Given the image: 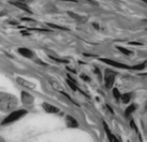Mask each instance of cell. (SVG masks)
Wrapping results in <instances>:
<instances>
[{"instance_id": "cell-1", "label": "cell", "mask_w": 147, "mask_h": 142, "mask_svg": "<svg viewBox=\"0 0 147 142\" xmlns=\"http://www.w3.org/2000/svg\"><path fill=\"white\" fill-rule=\"evenodd\" d=\"M18 105V99L14 95L0 91V111H11Z\"/></svg>"}, {"instance_id": "cell-2", "label": "cell", "mask_w": 147, "mask_h": 142, "mask_svg": "<svg viewBox=\"0 0 147 142\" xmlns=\"http://www.w3.org/2000/svg\"><path fill=\"white\" fill-rule=\"evenodd\" d=\"M26 113H28V111L24 110V109H21V110H19V111H13L11 114H9L7 117L3 120L2 125H7V124L11 123V122H14V121L18 120L19 119L22 118L23 116H25Z\"/></svg>"}, {"instance_id": "cell-3", "label": "cell", "mask_w": 147, "mask_h": 142, "mask_svg": "<svg viewBox=\"0 0 147 142\" xmlns=\"http://www.w3.org/2000/svg\"><path fill=\"white\" fill-rule=\"evenodd\" d=\"M117 75V72L110 69H105L104 72V81H105V84L106 87L108 89H110L114 83H115V76Z\"/></svg>"}, {"instance_id": "cell-4", "label": "cell", "mask_w": 147, "mask_h": 142, "mask_svg": "<svg viewBox=\"0 0 147 142\" xmlns=\"http://www.w3.org/2000/svg\"><path fill=\"white\" fill-rule=\"evenodd\" d=\"M21 101L25 105H28L30 106L34 104V97L28 93L26 91H21Z\"/></svg>"}, {"instance_id": "cell-5", "label": "cell", "mask_w": 147, "mask_h": 142, "mask_svg": "<svg viewBox=\"0 0 147 142\" xmlns=\"http://www.w3.org/2000/svg\"><path fill=\"white\" fill-rule=\"evenodd\" d=\"M100 61H102L103 62L109 64V65H111V66H114V67H116V68H120V69H130L129 66L126 65V64H123V63H120V62H117V61H112L110 59H100Z\"/></svg>"}, {"instance_id": "cell-6", "label": "cell", "mask_w": 147, "mask_h": 142, "mask_svg": "<svg viewBox=\"0 0 147 142\" xmlns=\"http://www.w3.org/2000/svg\"><path fill=\"white\" fill-rule=\"evenodd\" d=\"M42 107L49 113H57V112L60 111L59 108H57V107H56L54 105L49 104V103H46V102H44L43 104H42Z\"/></svg>"}, {"instance_id": "cell-7", "label": "cell", "mask_w": 147, "mask_h": 142, "mask_svg": "<svg viewBox=\"0 0 147 142\" xmlns=\"http://www.w3.org/2000/svg\"><path fill=\"white\" fill-rule=\"evenodd\" d=\"M17 82H18L19 84H20L23 87H26L28 89H34L35 88L34 83H30L28 81H26V79L21 78V77H17Z\"/></svg>"}, {"instance_id": "cell-8", "label": "cell", "mask_w": 147, "mask_h": 142, "mask_svg": "<svg viewBox=\"0 0 147 142\" xmlns=\"http://www.w3.org/2000/svg\"><path fill=\"white\" fill-rule=\"evenodd\" d=\"M18 52L26 58H32L34 56V54L32 51L28 48H26V47H20L18 49Z\"/></svg>"}, {"instance_id": "cell-9", "label": "cell", "mask_w": 147, "mask_h": 142, "mask_svg": "<svg viewBox=\"0 0 147 142\" xmlns=\"http://www.w3.org/2000/svg\"><path fill=\"white\" fill-rule=\"evenodd\" d=\"M66 123H67V126L71 127V128H76L78 126V123L77 119L70 115L66 116Z\"/></svg>"}, {"instance_id": "cell-10", "label": "cell", "mask_w": 147, "mask_h": 142, "mask_svg": "<svg viewBox=\"0 0 147 142\" xmlns=\"http://www.w3.org/2000/svg\"><path fill=\"white\" fill-rule=\"evenodd\" d=\"M11 4H12V5H14L17 6V7H19L20 9H21V10L26 11V12H28V13H32V11L30 10V8H29L28 5H26V4H23V3H21V2H12Z\"/></svg>"}, {"instance_id": "cell-11", "label": "cell", "mask_w": 147, "mask_h": 142, "mask_svg": "<svg viewBox=\"0 0 147 142\" xmlns=\"http://www.w3.org/2000/svg\"><path fill=\"white\" fill-rule=\"evenodd\" d=\"M136 108H137V107H136V105H134V104L131 105H129V107H127V109L125 110V112H124V114H125L126 117H129V116L136 110Z\"/></svg>"}, {"instance_id": "cell-12", "label": "cell", "mask_w": 147, "mask_h": 142, "mask_svg": "<svg viewBox=\"0 0 147 142\" xmlns=\"http://www.w3.org/2000/svg\"><path fill=\"white\" fill-rule=\"evenodd\" d=\"M131 95H132V93H131V92H128V93H125L124 95L121 96L122 100H123V103H124V104H128V103L130 101Z\"/></svg>"}, {"instance_id": "cell-13", "label": "cell", "mask_w": 147, "mask_h": 142, "mask_svg": "<svg viewBox=\"0 0 147 142\" xmlns=\"http://www.w3.org/2000/svg\"><path fill=\"white\" fill-rule=\"evenodd\" d=\"M102 123H103V125H104V128H105V131H106L107 134H108V137H109L110 142H112V139H113V136H114V135H112V133H111V132H110V130H109V128L108 125H107L104 121H103Z\"/></svg>"}, {"instance_id": "cell-14", "label": "cell", "mask_w": 147, "mask_h": 142, "mask_svg": "<svg viewBox=\"0 0 147 142\" xmlns=\"http://www.w3.org/2000/svg\"><path fill=\"white\" fill-rule=\"evenodd\" d=\"M145 65H146V61H144V62L141 63V64H138V65L133 66V67L130 68V69H137V70H142V69H144L145 68Z\"/></svg>"}, {"instance_id": "cell-15", "label": "cell", "mask_w": 147, "mask_h": 142, "mask_svg": "<svg viewBox=\"0 0 147 142\" xmlns=\"http://www.w3.org/2000/svg\"><path fill=\"white\" fill-rule=\"evenodd\" d=\"M47 25L49 27L54 28V29H60V30H64V31H67L69 30L68 28H65V27H60V25H54V24H51V23H47Z\"/></svg>"}, {"instance_id": "cell-16", "label": "cell", "mask_w": 147, "mask_h": 142, "mask_svg": "<svg viewBox=\"0 0 147 142\" xmlns=\"http://www.w3.org/2000/svg\"><path fill=\"white\" fill-rule=\"evenodd\" d=\"M50 83H51V85H52V87L54 88L55 89H57V90H58V91H61V90H63V88L61 87V85L59 84V83H57V82H53V81H50Z\"/></svg>"}, {"instance_id": "cell-17", "label": "cell", "mask_w": 147, "mask_h": 142, "mask_svg": "<svg viewBox=\"0 0 147 142\" xmlns=\"http://www.w3.org/2000/svg\"><path fill=\"white\" fill-rule=\"evenodd\" d=\"M117 47L118 50H120L123 54H124V55H129L132 54V53H131V51H129V50H128V49H126V48H124V47Z\"/></svg>"}, {"instance_id": "cell-18", "label": "cell", "mask_w": 147, "mask_h": 142, "mask_svg": "<svg viewBox=\"0 0 147 142\" xmlns=\"http://www.w3.org/2000/svg\"><path fill=\"white\" fill-rule=\"evenodd\" d=\"M66 82H67V83L70 85V87L73 89V90H78V87H77V85H76V83H74V82H72V81H71L70 79H67L66 80Z\"/></svg>"}, {"instance_id": "cell-19", "label": "cell", "mask_w": 147, "mask_h": 142, "mask_svg": "<svg viewBox=\"0 0 147 142\" xmlns=\"http://www.w3.org/2000/svg\"><path fill=\"white\" fill-rule=\"evenodd\" d=\"M50 59H52V60H54V61H57V62H61V63H69V61L68 60H63V59H58V58H56V57H53V56H49Z\"/></svg>"}, {"instance_id": "cell-20", "label": "cell", "mask_w": 147, "mask_h": 142, "mask_svg": "<svg viewBox=\"0 0 147 142\" xmlns=\"http://www.w3.org/2000/svg\"><path fill=\"white\" fill-rule=\"evenodd\" d=\"M113 94H114V97H115L116 99H119L120 97H121V94H120L119 90H118L116 88H115V89H113Z\"/></svg>"}, {"instance_id": "cell-21", "label": "cell", "mask_w": 147, "mask_h": 142, "mask_svg": "<svg viewBox=\"0 0 147 142\" xmlns=\"http://www.w3.org/2000/svg\"><path fill=\"white\" fill-rule=\"evenodd\" d=\"M80 77H81L82 79H84L86 82H90L91 81V78L89 76H87L86 75H85V74H82V75H80Z\"/></svg>"}, {"instance_id": "cell-22", "label": "cell", "mask_w": 147, "mask_h": 142, "mask_svg": "<svg viewBox=\"0 0 147 142\" xmlns=\"http://www.w3.org/2000/svg\"><path fill=\"white\" fill-rule=\"evenodd\" d=\"M130 126H132V127L134 128L135 130H136V132H137V133H138V128H137V126H136V125H135V123H134V121H133V120H131V122H130Z\"/></svg>"}, {"instance_id": "cell-23", "label": "cell", "mask_w": 147, "mask_h": 142, "mask_svg": "<svg viewBox=\"0 0 147 142\" xmlns=\"http://www.w3.org/2000/svg\"><path fill=\"white\" fill-rule=\"evenodd\" d=\"M94 72H95L96 74H98L100 76H101V73H100V69H99L98 68H95V69H94Z\"/></svg>"}, {"instance_id": "cell-24", "label": "cell", "mask_w": 147, "mask_h": 142, "mask_svg": "<svg viewBox=\"0 0 147 142\" xmlns=\"http://www.w3.org/2000/svg\"><path fill=\"white\" fill-rule=\"evenodd\" d=\"M112 142H119V140L115 137V136H113V139H112Z\"/></svg>"}, {"instance_id": "cell-25", "label": "cell", "mask_w": 147, "mask_h": 142, "mask_svg": "<svg viewBox=\"0 0 147 142\" xmlns=\"http://www.w3.org/2000/svg\"><path fill=\"white\" fill-rule=\"evenodd\" d=\"M129 44H133V45H142L141 43H138V42H130Z\"/></svg>"}, {"instance_id": "cell-26", "label": "cell", "mask_w": 147, "mask_h": 142, "mask_svg": "<svg viewBox=\"0 0 147 142\" xmlns=\"http://www.w3.org/2000/svg\"><path fill=\"white\" fill-rule=\"evenodd\" d=\"M0 142H5V139H4V138H2L1 136H0Z\"/></svg>"}, {"instance_id": "cell-27", "label": "cell", "mask_w": 147, "mask_h": 142, "mask_svg": "<svg viewBox=\"0 0 147 142\" xmlns=\"http://www.w3.org/2000/svg\"><path fill=\"white\" fill-rule=\"evenodd\" d=\"M93 27H94L95 28H97V29H99V25L98 24H93Z\"/></svg>"}, {"instance_id": "cell-28", "label": "cell", "mask_w": 147, "mask_h": 142, "mask_svg": "<svg viewBox=\"0 0 147 142\" xmlns=\"http://www.w3.org/2000/svg\"><path fill=\"white\" fill-rule=\"evenodd\" d=\"M128 142H129V141H128Z\"/></svg>"}]
</instances>
